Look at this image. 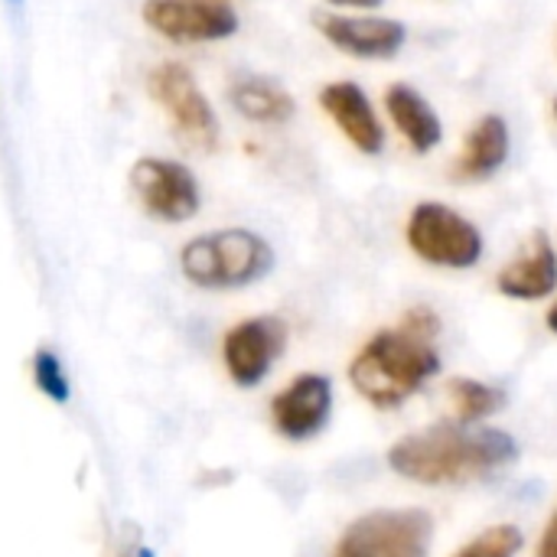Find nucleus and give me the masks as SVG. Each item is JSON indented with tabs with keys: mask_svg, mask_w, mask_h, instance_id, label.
<instances>
[{
	"mask_svg": "<svg viewBox=\"0 0 557 557\" xmlns=\"http://www.w3.org/2000/svg\"><path fill=\"white\" fill-rule=\"evenodd\" d=\"M519 444L496 428H467V424H434L428 431L401 437L388 450V467L424 486H447L490 476L516 463Z\"/></svg>",
	"mask_w": 557,
	"mask_h": 557,
	"instance_id": "f257e3e1",
	"label": "nucleus"
},
{
	"mask_svg": "<svg viewBox=\"0 0 557 557\" xmlns=\"http://www.w3.org/2000/svg\"><path fill=\"white\" fill-rule=\"evenodd\" d=\"M441 323L434 310H411L398 330H382L372 336L349 366L356 392L375 408H395L411 398L437 369L441 359L431 346Z\"/></svg>",
	"mask_w": 557,
	"mask_h": 557,
	"instance_id": "f03ea898",
	"label": "nucleus"
},
{
	"mask_svg": "<svg viewBox=\"0 0 557 557\" xmlns=\"http://www.w3.org/2000/svg\"><path fill=\"white\" fill-rule=\"evenodd\" d=\"M274 268L271 245L248 228H222L199 235L183 245L180 271L189 284L202 290H235L248 287Z\"/></svg>",
	"mask_w": 557,
	"mask_h": 557,
	"instance_id": "7ed1b4c3",
	"label": "nucleus"
},
{
	"mask_svg": "<svg viewBox=\"0 0 557 557\" xmlns=\"http://www.w3.org/2000/svg\"><path fill=\"white\" fill-rule=\"evenodd\" d=\"M434 522L421 509H379L356 519L333 557H424Z\"/></svg>",
	"mask_w": 557,
	"mask_h": 557,
	"instance_id": "20e7f679",
	"label": "nucleus"
},
{
	"mask_svg": "<svg viewBox=\"0 0 557 557\" xmlns=\"http://www.w3.org/2000/svg\"><path fill=\"white\" fill-rule=\"evenodd\" d=\"M411 251L437 268H473L483 258L480 228L444 202H421L408 219Z\"/></svg>",
	"mask_w": 557,
	"mask_h": 557,
	"instance_id": "39448f33",
	"label": "nucleus"
},
{
	"mask_svg": "<svg viewBox=\"0 0 557 557\" xmlns=\"http://www.w3.org/2000/svg\"><path fill=\"white\" fill-rule=\"evenodd\" d=\"M150 98L166 111L173 131L196 150H215L219 144V117L193 78V72L180 62H163L147 78Z\"/></svg>",
	"mask_w": 557,
	"mask_h": 557,
	"instance_id": "423d86ee",
	"label": "nucleus"
},
{
	"mask_svg": "<svg viewBox=\"0 0 557 557\" xmlns=\"http://www.w3.org/2000/svg\"><path fill=\"white\" fill-rule=\"evenodd\" d=\"M131 189L150 219L170 225L189 222L202 206L193 170L166 157H140L131 166Z\"/></svg>",
	"mask_w": 557,
	"mask_h": 557,
	"instance_id": "0eeeda50",
	"label": "nucleus"
},
{
	"mask_svg": "<svg viewBox=\"0 0 557 557\" xmlns=\"http://www.w3.org/2000/svg\"><path fill=\"white\" fill-rule=\"evenodd\" d=\"M144 23L170 42H215L238 33V13L222 0H147Z\"/></svg>",
	"mask_w": 557,
	"mask_h": 557,
	"instance_id": "6e6552de",
	"label": "nucleus"
},
{
	"mask_svg": "<svg viewBox=\"0 0 557 557\" xmlns=\"http://www.w3.org/2000/svg\"><path fill=\"white\" fill-rule=\"evenodd\" d=\"M287 346V326L277 317H251L232 326L222 339V359L235 385L255 388Z\"/></svg>",
	"mask_w": 557,
	"mask_h": 557,
	"instance_id": "1a4fd4ad",
	"label": "nucleus"
},
{
	"mask_svg": "<svg viewBox=\"0 0 557 557\" xmlns=\"http://www.w3.org/2000/svg\"><path fill=\"white\" fill-rule=\"evenodd\" d=\"M333 411V385L326 375L307 372L297 375L284 392L271 401V421L281 437L287 441H307L320 434Z\"/></svg>",
	"mask_w": 557,
	"mask_h": 557,
	"instance_id": "9d476101",
	"label": "nucleus"
},
{
	"mask_svg": "<svg viewBox=\"0 0 557 557\" xmlns=\"http://www.w3.org/2000/svg\"><path fill=\"white\" fill-rule=\"evenodd\" d=\"M320 33L356 59H392L405 46V26L382 16H343V13H317Z\"/></svg>",
	"mask_w": 557,
	"mask_h": 557,
	"instance_id": "9b49d317",
	"label": "nucleus"
},
{
	"mask_svg": "<svg viewBox=\"0 0 557 557\" xmlns=\"http://www.w3.org/2000/svg\"><path fill=\"white\" fill-rule=\"evenodd\" d=\"M320 108L333 117V124L343 131V137L356 150H362L369 157L382 153L385 127H382L369 95L362 91V85H356V82H330L320 91Z\"/></svg>",
	"mask_w": 557,
	"mask_h": 557,
	"instance_id": "f8f14e48",
	"label": "nucleus"
},
{
	"mask_svg": "<svg viewBox=\"0 0 557 557\" xmlns=\"http://www.w3.org/2000/svg\"><path fill=\"white\" fill-rule=\"evenodd\" d=\"M496 287L512 300H542L557 287V251L548 232H535L522 255L506 264L496 277Z\"/></svg>",
	"mask_w": 557,
	"mask_h": 557,
	"instance_id": "ddd939ff",
	"label": "nucleus"
},
{
	"mask_svg": "<svg viewBox=\"0 0 557 557\" xmlns=\"http://www.w3.org/2000/svg\"><path fill=\"white\" fill-rule=\"evenodd\" d=\"M509 124L499 114H486L473 124V131L463 140V153L454 166V176L463 183H476V180H490L496 176L506 160H509Z\"/></svg>",
	"mask_w": 557,
	"mask_h": 557,
	"instance_id": "4468645a",
	"label": "nucleus"
},
{
	"mask_svg": "<svg viewBox=\"0 0 557 557\" xmlns=\"http://www.w3.org/2000/svg\"><path fill=\"white\" fill-rule=\"evenodd\" d=\"M385 108H388L392 124L408 140L411 150L428 153V150H434L444 140V124H441L437 111L431 108V101L418 88L401 85V82L398 85H388Z\"/></svg>",
	"mask_w": 557,
	"mask_h": 557,
	"instance_id": "2eb2a0df",
	"label": "nucleus"
},
{
	"mask_svg": "<svg viewBox=\"0 0 557 557\" xmlns=\"http://www.w3.org/2000/svg\"><path fill=\"white\" fill-rule=\"evenodd\" d=\"M232 108L258 124H287L294 117V98L284 85L261 78V75H242L228 88Z\"/></svg>",
	"mask_w": 557,
	"mask_h": 557,
	"instance_id": "dca6fc26",
	"label": "nucleus"
},
{
	"mask_svg": "<svg viewBox=\"0 0 557 557\" xmlns=\"http://www.w3.org/2000/svg\"><path fill=\"white\" fill-rule=\"evenodd\" d=\"M447 395H450V408H454L460 424H476L506 405L503 388H493V385L476 382V379H454L447 385Z\"/></svg>",
	"mask_w": 557,
	"mask_h": 557,
	"instance_id": "f3484780",
	"label": "nucleus"
},
{
	"mask_svg": "<svg viewBox=\"0 0 557 557\" xmlns=\"http://www.w3.org/2000/svg\"><path fill=\"white\" fill-rule=\"evenodd\" d=\"M33 382H36L39 395H46L52 405L72 401V382L65 375V366L49 346L36 349V356H33Z\"/></svg>",
	"mask_w": 557,
	"mask_h": 557,
	"instance_id": "a211bd4d",
	"label": "nucleus"
},
{
	"mask_svg": "<svg viewBox=\"0 0 557 557\" xmlns=\"http://www.w3.org/2000/svg\"><path fill=\"white\" fill-rule=\"evenodd\" d=\"M519 548H522V532L516 525H496V529H486L480 539H473L454 557H516Z\"/></svg>",
	"mask_w": 557,
	"mask_h": 557,
	"instance_id": "6ab92c4d",
	"label": "nucleus"
},
{
	"mask_svg": "<svg viewBox=\"0 0 557 557\" xmlns=\"http://www.w3.org/2000/svg\"><path fill=\"white\" fill-rule=\"evenodd\" d=\"M539 557H557V512L552 516L545 535H542V545H539Z\"/></svg>",
	"mask_w": 557,
	"mask_h": 557,
	"instance_id": "aec40b11",
	"label": "nucleus"
},
{
	"mask_svg": "<svg viewBox=\"0 0 557 557\" xmlns=\"http://www.w3.org/2000/svg\"><path fill=\"white\" fill-rule=\"evenodd\" d=\"M333 7H349V10H375L382 7V0H326Z\"/></svg>",
	"mask_w": 557,
	"mask_h": 557,
	"instance_id": "412c9836",
	"label": "nucleus"
},
{
	"mask_svg": "<svg viewBox=\"0 0 557 557\" xmlns=\"http://www.w3.org/2000/svg\"><path fill=\"white\" fill-rule=\"evenodd\" d=\"M548 330H552V333H557V304L552 307V310H548Z\"/></svg>",
	"mask_w": 557,
	"mask_h": 557,
	"instance_id": "4be33fe9",
	"label": "nucleus"
},
{
	"mask_svg": "<svg viewBox=\"0 0 557 557\" xmlns=\"http://www.w3.org/2000/svg\"><path fill=\"white\" fill-rule=\"evenodd\" d=\"M555 121H557V98H555Z\"/></svg>",
	"mask_w": 557,
	"mask_h": 557,
	"instance_id": "5701e85b",
	"label": "nucleus"
},
{
	"mask_svg": "<svg viewBox=\"0 0 557 557\" xmlns=\"http://www.w3.org/2000/svg\"><path fill=\"white\" fill-rule=\"evenodd\" d=\"M10 3H20V0H10Z\"/></svg>",
	"mask_w": 557,
	"mask_h": 557,
	"instance_id": "b1692460",
	"label": "nucleus"
}]
</instances>
